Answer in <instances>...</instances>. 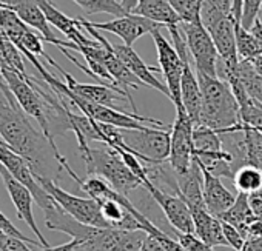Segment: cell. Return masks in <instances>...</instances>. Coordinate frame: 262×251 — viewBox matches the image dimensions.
<instances>
[{
    "label": "cell",
    "mask_w": 262,
    "mask_h": 251,
    "mask_svg": "<svg viewBox=\"0 0 262 251\" xmlns=\"http://www.w3.org/2000/svg\"><path fill=\"white\" fill-rule=\"evenodd\" d=\"M0 136L30 164L36 177L56 180L62 171L70 168L59 148L51 145L42 130L34 128L31 117L19 103L0 106Z\"/></svg>",
    "instance_id": "6da1fadb"
},
{
    "label": "cell",
    "mask_w": 262,
    "mask_h": 251,
    "mask_svg": "<svg viewBox=\"0 0 262 251\" xmlns=\"http://www.w3.org/2000/svg\"><path fill=\"white\" fill-rule=\"evenodd\" d=\"M196 74L202 93L199 125L214 130L217 134H222L228 128L242 123L239 103L230 85L219 77H211L201 73Z\"/></svg>",
    "instance_id": "7a4b0ae2"
},
{
    "label": "cell",
    "mask_w": 262,
    "mask_h": 251,
    "mask_svg": "<svg viewBox=\"0 0 262 251\" xmlns=\"http://www.w3.org/2000/svg\"><path fill=\"white\" fill-rule=\"evenodd\" d=\"M80 156L85 162L88 176L102 177L111 188L123 196H128L131 191L144 187L142 180L126 167L122 156L108 145L103 148L90 147Z\"/></svg>",
    "instance_id": "3957f363"
},
{
    "label": "cell",
    "mask_w": 262,
    "mask_h": 251,
    "mask_svg": "<svg viewBox=\"0 0 262 251\" xmlns=\"http://www.w3.org/2000/svg\"><path fill=\"white\" fill-rule=\"evenodd\" d=\"M122 148L133 153L144 164H161L170 157L171 131L158 127H145L142 130H122Z\"/></svg>",
    "instance_id": "277c9868"
},
{
    "label": "cell",
    "mask_w": 262,
    "mask_h": 251,
    "mask_svg": "<svg viewBox=\"0 0 262 251\" xmlns=\"http://www.w3.org/2000/svg\"><path fill=\"white\" fill-rule=\"evenodd\" d=\"M0 73H2L10 91L16 97L20 108L31 119H34L39 123L40 130L48 138L51 145L57 147L56 142H54V138L50 134V127H48V120H47V114H45V100L37 93V89L31 85L30 74L22 76V74H19V73H16L13 70H7V68H2V70H0Z\"/></svg>",
    "instance_id": "5b68a950"
},
{
    "label": "cell",
    "mask_w": 262,
    "mask_h": 251,
    "mask_svg": "<svg viewBox=\"0 0 262 251\" xmlns=\"http://www.w3.org/2000/svg\"><path fill=\"white\" fill-rule=\"evenodd\" d=\"M37 180L40 182V185L53 196V199L68 213L71 214L76 220L90 225V226H96V228H110L111 225L106 222V219L102 214L100 205L97 200L91 199V197H80V196H74L65 190H62L56 180L51 179H43V177H37Z\"/></svg>",
    "instance_id": "8992f818"
},
{
    "label": "cell",
    "mask_w": 262,
    "mask_h": 251,
    "mask_svg": "<svg viewBox=\"0 0 262 251\" xmlns=\"http://www.w3.org/2000/svg\"><path fill=\"white\" fill-rule=\"evenodd\" d=\"M181 30L184 33L196 73L217 77L216 68H217V60H219V53L208 30L202 25V22L201 24L182 22Z\"/></svg>",
    "instance_id": "52a82bcc"
},
{
    "label": "cell",
    "mask_w": 262,
    "mask_h": 251,
    "mask_svg": "<svg viewBox=\"0 0 262 251\" xmlns=\"http://www.w3.org/2000/svg\"><path fill=\"white\" fill-rule=\"evenodd\" d=\"M193 130L194 123L187 114L184 106L176 108V120L171 127V144L168 162L176 174L185 173L194 157L193 147Z\"/></svg>",
    "instance_id": "ba28073f"
},
{
    "label": "cell",
    "mask_w": 262,
    "mask_h": 251,
    "mask_svg": "<svg viewBox=\"0 0 262 251\" xmlns=\"http://www.w3.org/2000/svg\"><path fill=\"white\" fill-rule=\"evenodd\" d=\"M162 28L155 30L151 33V37L156 45V53H158V60H159V71L165 77V85L170 89L171 94V102L174 103L176 108L184 106L182 105V97H181V79H182V59L179 53L176 51L174 45H171L161 33Z\"/></svg>",
    "instance_id": "9c48e42d"
},
{
    "label": "cell",
    "mask_w": 262,
    "mask_h": 251,
    "mask_svg": "<svg viewBox=\"0 0 262 251\" xmlns=\"http://www.w3.org/2000/svg\"><path fill=\"white\" fill-rule=\"evenodd\" d=\"M144 188L151 196V199L158 203V207L162 210L165 219L168 220L173 230L179 233H194V222H193L191 211L181 196L158 188L150 182L148 177L144 180Z\"/></svg>",
    "instance_id": "30bf717a"
},
{
    "label": "cell",
    "mask_w": 262,
    "mask_h": 251,
    "mask_svg": "<svg viewBox=\"0 0 262 251\" xmlns=\"http://www.w3.org/2000/svg\"><path fill=\"white\" fill-rule=\"evenodd\" d=\"M0 164H2L19 182H22L25 187H28V190L31 191L33 197H34V202L37 203V207L42 211L51 208L56 203L53 196L37 180L30 164L20 154L13 151L10 147L0 145Z\"/></svg>",
    "instance_id": "8fae6325"
},
{
    "label": "cell",
    "mask_w": 262,
    "mask_h": 251,
    "mask_svg": "<svg viewBox=\"0 0 262 251\" xmlns=\"http://www.w3.org/2000/svg\"><path fill=\"white\" fill-rule=\"evenodd\" d=\"M0 176H2V182L5 184L7 187V191L13 200V205L17 211V217L22 219L28 226L30 230L36 234L37 240L45 246V248H50L51 245L48 243V240L45 239V236L42 234V231L39 230L37 223H36V219H34V214H33V202H34V197L31 194V191L28 190V187H25L22 182H19L2 164H0Z\"/></svg>",
    "instance_id": "7c38bea8"
},
{
    "label": "cell",
    "mask_w": 262,
    "mask_h": 251,
    "mask_svg": "<svg viewBox=\"0 0 262 251\" xmlns=\"http://www.w3.org/2000/svg\"><path fill=\"white\" fill-rule=\"evenodd\" d=\"M93 28L99 30V31H106V33H113L117 37H120L123 40V45L126 47H133V43L141 39L145 34H151L155 30L164 28L162 25L151 22L145 17L136 16V14H125L122 17H116L110 22H90Z\"/></svg>",
    "instance_id": "4fadbf2b"
},
{
    "label": "cell",
    "mask_w": 262,
    "mask_h": 251,
    "mask_svg": "<svg viewBox=\"0 0 262 251\" xmlns=\"http://www.w3.org/2000/svg\"><path fill=\"white\" fill-rule=\"evenodd\" d=\"M0 8H10V10H13L30 28L39 31V34H40L43 42L56 45L57 48H67V50H73L74 48L73 42L62 40V39H59L53 33V30H51V27H50L43 11L40 10V7L37 5L36 0H11V4L8 7H0Z\"/></svg>",
    "instance_id": "5bb4252c"
},
{
    "label": "cell",
    "mask_w": 262,
    "mask_h": 251,
    "mask_svg": "<svg viewBox=\"0 0 262 251\" xmlns=\"http://www.w3.org/2000/svg\"><path fill=\"white\" fill-rule=\"evenodd\" d=\"M63 77H65V83L68 85V88L90 100V102H94L97 105H103V106H108V108H114V109H119V111H123L119 103H125L128 102V97L125 94V91L119 89V88H113L110 85H105V83H100V85H91V83H79L71 74H68L63 68H60L59 71ZM129 103V102H128Z\"/></svg>",
    "instance_id": "9a60e30c"
},
{
    "label": "cell",
    "mask_w": 262,
    "mask_h": 251,
    "mask_svg": "<svg viewBox=\"0 0 262 251\" xmlns=\"http://www.w3.org/2000/svg\"><path fill=\"white\" fill-rule=\"evenodd\" d=\"M45 214V225L51 231H60L68 234L73 240H77L80 245H83L86 240H90L94 233L97 231L96 226L85 225L79 220H76L71 214H68L57 202L43 211Z\"/></svg>",
    "instance_id": "2e32d148"
},
{
    "label": "cell",
    "mask_w": 262,
    "mask_h": 251,
    "mask_svg": "<svg viewBox=\"0 0 262 251\" xmlns=\"http://www.w3.org/2000/svg\"><path fill=\"white\" fill-rule=\"evenodd\" d=\"M111 50L113 53L122 60V63L133 73L145 86L148 88H155L159 93H162L164 96H167L168 99H171L170 89L165 83H162L158 77H155L153 71H158V68L148 66L139 56L138 53L133 50V47H126V45H116L111 43Z\"/></svg>",
    "instance_id": "e0dca14e"
},
{
    "label": "cell",
    "mask_w": 262,
    "mask_h": 251,
    "mask_svg": "<svg viewBox=\"0 0 262 251\" xmlns=\"http://www.w3.org/2000/svg\"><path fill=\"white\" fill-rule=\"evenodd\" d=\"M36 2L40 7V10L43 11L48 24L53 25L54 28H57L62 34H65L70 42L76 43L77 47H91L96 43V39L86 37L82 33V27L79 25L77 19H70L68 16H65L62 11H59L54 7L51 0H36Z\"/></svg>",
    "instance_id": "ac0fdd59"
},
{
    "label": "cell",
    "mask_w": 262,
    "mask_h": 251,
    "mask_svg": "<svg viewBox=\"0 0 262 251\" xmlns=\"http://www.w3.org/2000/svg\"><path fill=\"white\" fill-rule=\"evenodd\" d=\"M176 180H178V187H179V196L188 205L190 211L205 208L204 174H202V170L194 157H193L190 168L185 173L176 174Z\"/></svg>",
    "instance_id": "d6986e66"
},
{
    "label": "cell",
    "mask_w": 262,
    "mask_h": 251,
    "mask_svg": "<svg viewBox=\"0 0 262 251\" xmlns=\"http://www.w3.org/2000/svg\"><path fill=\"white\" fill-rule=\"evenodd\" d=\"M201 170H202V174H204V202H205V208H207L208 213L219 217L222 213H225L234 203L236 197L233 196L231 191H228L224 187L221 177L211 174L210 171H207L202 167H201Z\"/></svg>",
    "instance_id": "ffe728a7"
},
{
    "label": "cell",
    "mask_w": 262,
    "mask_h": 251,
    "mask_svg": "<svg viewBox=\"0 0 262 251\" xmlns=\"http://www.w3.org/2000/svg\"><path fill=\"white\" fill-rule=\"evenodd\" d=\"M131 14L145 17L151 22L162 25L167 30L182 24L181 17L173 10L168 0H139Z\"/></svg>",
    "instance_id": "44dd1931"
},
{
    "label": "cell",
    "mask_w": 262,
    "mask_h": 251,
    "mask_svg": "<svg viewBox=\"0 0 262 251\" xmlns=\"http://www.w3.org/2000/svg\"><path fill=\"white\" fill-rule=\"evenodd\" d=\"M191 216H193V222H194V234L201 240H204L211 248L227 245L219 217L208 213L207 208L194 210V211H191Z\"/></svg>",
    "instance_id": "7402d4cb"
},
{
    "label": "cell",
    "mask_w": 262,
    "mask_h": 251,
    "mask_svg": "<svg viewBox=\"0 0 262 251\" xmlns=\"http://www.w3.org/2000/svg\"><path fill=\"white\" fill-rule=\"evenodd\" d=\"M219 219L224 220V222H228V223L234 225L241 231V234L244 236V239L247 240V228L257 217L251 211V207H250V202H248V194L239 191V194L236 196L234 203L225 213H222L219 216Z\"/></svg>",
    "instance_id": "603a6c76"
},
{
    "label": "cell",
    "mask_w": 262,
    "mask_h": 251,
    "mask_svg": "<svg viewBox=\"0 0 262 251\" xmlns=\"http://www.w3.org/2000/svg\"><path fill=\"white\" fill-rule=\"evenodd\" d=\"M27 57L22 54V51L16 47L14 42L8 39V36L0 30V65L2 68L13 70L22 76H27V68H25V60ZM0 68V70H2Z\"/></svg>",
    "instance_id": "cb8c5ba5"
},
{
    "label": "cell",
    "mask_w": 262,
    "mask_h": 251,
    "mask_svg": "<svg viewBox=\"0 0 262 251\" xmlns=\"http://www.w3.org/2000/svg\"><path fill=\"white\" fill-rule=\"evenodd\" d=\"M193 147H194V156L205 154V153H217L224 150L222 138L214 130L208 127H194L193 130Z\"/></svg>",
    "instance_id": "d4e9b609"
},
{
    "label": "cell",
    "mask_w": 262,
    "mask_h": 251,
    "mask_svg": "<svg viewBox=\"0 0 262 251\" xmlns=\"http://www.w3.org/2000/svg\"><path fill=\"white\" fill-rule=\"evenodd\" d=\"M242 144H244V156L247 165L262 168V133L244 125Z\"/></svg>",
    "instance_id": "484cf974"
},
{
    "label": "cell",
    "mask_w": 262,
    "mask_h": 251,
    "mask_svg": "<svg viewBox=\"0 0 262 251\" xmlns=\"http://www.w3.org/2000/svg\"><path fill=\"white\" fill-rule=\"evenodd\" d=\"M233 182L241 193H254L262 188V168L245 165L236 171Z\"/></svg>",
    "instance_id": "4316f807"
},
{
    "label": "cell",
    "mask_w": 262,
    "mask_h": 251,
    "mask_svg": "<svg viewBox=\"0 0 262 251\" xmlns=\"http://www.w3.org/2000/svg\"><path fill=\"white\" fill-rule=\"evenodd\" d=\"M73 2L77 4L86 14L106 13L116 17L128 14L122 7V0H73Z\"/></svg>",
    "instance_id": "83f0119b"
},
{
    "label": "cell",
    "mask_w": 262,
    "mask_h": 251,
    "mask_svg": "<svg viewBox=\"0 0 262 251\" xmlns=\"http://www.w3.org/2000/svg\"><path fill=\"white\" fill-rule=\"evenodd\" d=\"M184 24H201V10L204 0H168Z\"/></svg>",
    "instance_id": "f1b7e54d"
},
{
    "label": "cell",
    "mask_w": 262,
    "mask_h": 251,
    "mask_svg": "<svg viewBox=\"0 0 262 251\" xmlns=\"http://www.w3.org/2000/svg\"><path fill=\"white\" fill-rule=\"evenodd\" d=\"M262 8V0H242V16L241 25L245 30H250L257 20L259 11Z\"/></svg>",
    "instance_id": "f546056e"
},
{
    "label": "cell",
    "mask_w": 262,
    "mask_h": 251,
    "mask_svg": "<svg viewBox=\"0 0 262 251\" xmlns=\"http://www.w3.org/2000/svg\"><path fill=\"white\" fill-rule=\"evenodd\" d=\"M0 233H4V234H7V236H11V237H16V239H20V240H24V242H27L28 245H36V246H39V248H45L39 240H34V239H31V237H28V236H25L19 228H16V225L0 211Z\"/></svg>",
    "instance_id": "4dcf8cb0"
},
{
    "label": "cell",
    "mask_w": 262,
    "mask_h": 251,
    "mask_svg": "<svg viewBox=\"0 0 262 251\" xmlns=\"http://www.w3.org/2000/svg\"><path fill=\"white\" fill-rule=\"evenodd\" d=\"M174 234L176 240L187 251H213V248L208 246L204 240H201L194 233H179L174 230Z\"/></svg>",
    "instance_id": "1f68e13d"
},
{
    "label": "cell",
    "mask_w": 262,
    "mask_h": 251,
    "mask_svg": "<svg viewBox=\"0 0 262 251\" xmlns=\"http://www.w3.org/2000/svg\"><path fill=\"white\" fill-rule=\"evenodd\" d=\"M221 223H222V233H224V237L227 240V245L231 246L236 251H241L242 246H244V243H245V239L241 234V231L234 225H231L228 222L221 220Z\"/></svg>",
    "instance_id": "d6a6232c"
},
{
    "label": "cell",
    "mask_w": 262,
    "mask_h": 251,
    "mask_svg": "<svg viewBox=\"0 0 262 251\" xmlns=\"http://www.w3.org/2000/svg\"><path fill=\"white\" fill-rule=\"evenodd\" d=\"M0 246H2L5 251H31L27 242L11 237V236H7V234L0 236Z\"/></svg>",
    "instance_id": "836d02e7"
},
{
    "label": "cell",
    "mask_w": 262,
    "mask_h": 251,
    "mask_svg": "<svg viewBox=\"0 0 262 251\" xmlns=\"http://www.w3.org/2000/svg\"><path fill=\"white\" fill-rule=\"evenodd\" d=\"M139 251H168L167 246L155 236H147L144 243H142V248Z\"/></svg>",
    "instance_id": "e575fe53"
},
{
    "label": "cell",
    "mask_w": 262,
    "mask_h": 251,
    "mask_svg": "<svg viewBox=\"0 0 262 251\" xmlns=\"http://www.w3.org/2000/svg\"><path fill=\"white\" fill-rule=\"evenodd\" d=\"M241 251H262V236L248 237Z\"/></svg>",
    "instance_id": "d590c367"
},
{
    "label": "cell",
    "mask_w": 262,
    "mask_h": 251,
    "mask_svg": "<svg viewBox=\"0 0 262 251\" xmlns=\"http://www.w3.org/2000/svg\"><path fill=\"white\" fill-rule=\"evenodd\" d=\"M233 16L236 24H241V16H242V0H233Z\"/></svg>",
    "instance_id": "8d00e7d4"
},
{
    "label": "cell",
    "mask_w": 262,
    "mask_h": 251,
    "mask_svg": "<svg viewBox=\"0 0 262 251\" xmlns=\"http://www.w3.org/2000/svg\"><path fill=\"white\" fill-rule=\"evenodd\" d=\"M138 2H139V0H122V7H123V10L126 13H131V11H133V8L138 5Z\"/></svg>",
    "instance_id": "74e56055"
},
{
    "label": "cell",
    "mask_w": 262,
    "mask_h": 251,
    "mask_svg": "<svg viewBox=\"0 0 262 251\" xmlns=\"http://www.w3.org/2000/svg\"><path fill=\"white\" fill-rule=\"evenodd\" d=\"M7 103H11V102L8 100V97H7V94L4 93V89L0 88V106H2V105H7Z\"/></svg>",
    "instance_id": "f35d334b"
},
{
    "label": "cell",
    "mask_w": 262,
    "mask_h": 251,
    "mask_svg": "<svg viewBox=\"0 0 262 251\" xmlns=\"http://www.w3.org/2000/svg\"><path fill=\"white\" fill-rule=\"evenodd\" d=\"M11 4V0H0V7H8Z\"/></svg>",
    "instance_id": "ab89813d"
},
{
    "label": "cell",
    "mask_w": 262,
    "mask_h": 251,
    "mask_svg": "<svg viewBox=\"0 0 262 251\" xmlns=\"http://www.w3.org/2000/svg\"><path fill=\"white\" fill-rule=\"evenodd\" d=\"M257 22H259V25H260V28H262V8H260L259 16H257Z\"/></svg>",
    "instance_id": "60d3db41"
},
{
    "label": "cell",
    "mask_w": 262,
    "mask_h": 251,
    "mask_svg": "<svg viewBox=\"0 0 262 251\" xmlns=\"http://www.w3.org/2000/svg\"><path fill=\"white\" fill-rule=\"evenodd\" d=\"M0 145H2V147H8V144H7V141L2 138V136H0Z\"/></svg>",
    "instance_id": "b9f144b4"
},
{
    "label": "cell",
    "mask_w": 262,
    "mask_h": 251,
    "mask_svg": "<svg viewBox=\"0 0 262 251\" xmlns=\"http://www.w3.org/2000/svg\"><path fill=\"white\" fill-rule=\"evenodd\" d=\"M0 182H2V176H0Z\"/></svg>",
    "instance_id": "7bdbcfd3"
},
{
    "label": "cell",
    "mask_w": 262,
    "mask_h": 251,
    "mask_svg": "<svg viewBox=\"0 0 262 251\" xmlns=\"http://www.w3.org/2000/svg\"><path fill=\"white\" fill-rule=\"evenodd\" d=\"M0 68H2V65H0Z\"/></svg>",
    "instance_id": "ee69618b"
}]
</instances>
